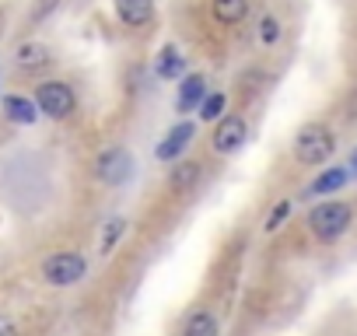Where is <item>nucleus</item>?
Here are the masks:
<instances>
[{
  "instance_id": "3",
  "label": "nucleus",
  "mask_w": 357,
  "mask_h": 336,
  "mask_svg": "<svg viewBox=\"0 0 357 336\" xmlns=\"http://www.w3.org/2000/svg\"><path fill=\"white\" fill-rule=\"evenodd\" d=\"M36 105H39V112H46L50 119H67V116L74 112L77 98H74L70 84H63V81H46V84H39V91H36Z\"/></svg>"
},
{
  "instance_id": "14",
  "label": "nucleus",
  "mask_w": 357,
  "mask_h": 336,
  "mask_svg": "<svg viewBox=\"0 0 357 336\" xmlns=\"http://www.w3.org/2000/svg\"><path fill=\"white\" fill-rule=\"evenodd\" d=\"M211 11H214V18L221 25H238L249 15V0H214Z\"/></svg>"
},
{
  "instance_id": "22",
  "label": "nucleus",
  "mask_w": 357,
  "mask_h": 336,
  "mask_svg": "<svg viewBox=\"0 0 357 336\" xmlns=\"http://www.w3.org/2000/svg\"><path fill=\"white\" fill-rule=\"evenodd\" d=\"M347 168H354V172H357V147H354V154H350V165Z\"/></svg>"
},
{
  "instance_id": "4",
  "label": "nucleus",
  "mask_w": 357,
  "mask_h": 336,
  "mask_svg": "<svg viewBox=\"0 0 357 336\" xmlns=\"http://www.w3.org/2000/svg\"><path fill=\"white\" fill-rule=\"evenodd\" d=\"M84 273H88V263H84V256H77V252H56V256H50V259L43 263V277H46L53 287H70V284H77Z\"/></svg>"
},
{
  "instance_id": "8",
  "label": "nucleus",
  "mask_w": 357,
  "mask_h": 336,
  "mask_svg": "<svg viewBox=\"0 0 357 336\" xmlns=\"http://www.w3.org/2000/svg\"><path fill=\"white\" fill-rule=\"evenodd\" d=\"M197 133V126L193 123H178L161 144H158V158L161 161H172V158H178V154H183V147L190 144V137Z\"/></svg>"
},
{
  "instance_id": "13",
  "label": "nucleus",
  "mask_w": 357,
  "mask_h": 336,
  "mask_svg": "<svg viewBox=\"0 0 357 336\" xmlns=\"http://www.w3.org/2000/svg\"><path fill=\"white\" fill-rule=\"evenodd\" d=\"M4 112H8V119H11V123H36L39 105H36V102H29L25 95H8V98H4Z\"/></svg>"
},
{
  "instance_id": "10",
  "label": "nucleus",
  "mask_w": 357,
  "mask_h": 336,
  "mask_svg": "<svg viewBox=\"0 0 357 336\" xmlns=\"http://www.w3.org/2000/svg\"><path fill=\"white\" fill-rule=\"evenodd\" d=\"M204 98H207V84H204V77H200V74L183 77V84H178V112H193Z\"/></svg>"
},
{
  "instance_id": "15",
  "label": "nucleus",
  "mask_w": 357,
  "mask_h": 336,
  "mask_svg": "<svg viewBox=\"0 0 357 336\" xmlns=\"http://www.w3.org/2000/svg\"><path fill=\"white\" fill-rule=\"evenodd\" d=\"M183 336H218V322H214V315H207V312L190 315V319H186Z\"/></svg>"
},
{
  "instance_id": "20",
  "label": "nucleus",
  "mask_w": 357,
  "mask_h": 336,
  "mask_svg": "<svg viewBox=\"0 0 357 336\" xmlns=\"http://www.w3.org/2000/svg\"><path fill=\"white\" fill-rule=\"evenodd\" d=\"M119 235H123V221H109L105 224V235H102V252H112V245L119 242Z\"/></svg>"
},
{
  "instance_id": "16",
  "label": "nucleus",
  "mask_w": 357,
  "mask_h": 336,
  "mask_svg": "<svg viewBox=\"0 0 357 336\" xmlns=\"http://www.w3.org/2000/svg\"><path fill=\"white\" fill-rule=\"evenodd\" d=\"M183 74V56L175 49H161V60H158V77L168 81V77H178Z\"/></svg>"
},
{
  "instance_id": "1",
  "label": "nucleus",
  "mask_w": 357,
  "mask_h": 336,
  "mask_svg": "<svg viewBox=\"0 0 357 336\" xmlns=\"http://www.w3.org/2000/svg\"><path fill=\"white\" fill-rule=\"evenodd\" d=\"M350 224H354V211H350V204H343V200L319 204V207L308 214V228H312V235H315L319 242H336V238H343V235L350 231Z\"/></svg>"
},
{
  "instance_id": "2",
  "label": "nucleus",
  "mask_w": 357,
  "mask_h": 336,
  "mask_svg": "<svg viewBox=\"0 0 357 336\" xmlns=\"http://www.w3.org/2000/svg\"><path fill=\"white\" fill-rule=\"evenodd\" d=\"M333 147H336L333 130L322 126V123H308V126H301L298 137H294V158H298L301 165H308V168L326 165L329 154H333Z\"/></svg>"
},
{
  "instance_id": "9",
  "label": "nucleus",
  "mask_w": 357,
  "mask_h": 336,
  "mask_svg": "<svg viewBox=\"0 0 357 336\" xmlns=\"http://www.w3.org/2000/svg\"><path fill=\"white\" fill-rule=\"evenodd\" d=\"M197 183H200V165H197V161H178V165L172 168V179H168L172 193L186 197V193L197 190Z\"/></svg>"
},
{
  "instance_id": "12",
  "label": "nucleus",
  "mask_w": 357,
  "mask_h": 336,
  "mask_svg": "<svg viewBox=\"0 0 357 336\" xmlns=\"http://www.w3.org/2000/svg\"><path fill=\"white\" fill-rule=\"evenodd\" d=\"M53 60V53H50V46H43V43H25V46H18V67L22 70H39V67H46Z\"/></svg>"
},
{
  "instance_id": "7",
  "label": "nucleus",
  "mask_w": 357,
  "mask_h": 336,
  "mask_svg": "<svg viewBox=\"0 0 357 336\" xmlns=\"http://www.w3.org/2000/svg\"><path fill=\"white\" fill-rule=\"evenodd\" d=\"M116 15L123 25L140 29L154 18V0H116Z\"/></svg>"
},
{
  "instance_id": "21",
  "label": "nucleus",
  "mask_w": 357,
  "mask_h": 336,
  "mask_svg": "<svg viewBox=\"0 0 357 336\" xmlns=\"http://www.w3.org/2000/svg\"><path fill=\"white\" fill-rule=\"evenodd\" d=\"M0 336H18V326L11 319H4V315H0Z\"/></svg>"
},
{
  "instance_id": "18",
  "label": "nucleus",
  "mask_w": 357,
  "mask_h": 336,
  "mask_svg": "<svg viewBox=\"0 0 357 336\" xmlns=\"http://www.w3.org/2000/svg\"><path fill=\"white\" fill-rule=\"evenodd\" d=\"M287 214H291V200H280V204L270 211V217H266V231H277V228L287 221Z\"/></svg>"
},
{
  "instance_id": "6",
  "label": "nucleus",
  "mask_w": 357,
  "mask_h": 336,
  "mask_svg": "<svg viewBox=\"0 0 357 336\" xmlns=\"http://www.w3.org/2000/svg\"><path fill=\"white\" fill-rule=\"evenodd\" d=\"M245 119H238V116H225L221 123H218V130H214V151L218 154H231V151H238L242 144H245Z\"/></svg>"
},
{
  "instance_id": "5",
  "label": "nucleus",
  "mask_w": 357,
  "mask_h": 336,
  "mask_svg": "<svg viewBox=\"0 0 357 336\" xmlns=\"http://www.w3.org/2000/svg\"><path fill=\"white\" fill-rule=\"evenodd\" d=\"M130 172H133V158H130L123 147H112V151H105V154L98 158V179L109 183V186L126 183Z\"/></svg>"
},
{
  "instance_id": "17",
  "label": "nucleus",
  "mask_w": 357,
  "mask_h": 336,
  "mask_svg": "<svg viewBox=\"0 0 357 336\" xmlns=\"http://www.w3.org/2000/svg\"><path fill=\"white\" fill-rule=\"evenodd\" d=\"M221 112H225V95L218 91V95H207L204 102H200V116L204 119H221Z\"/></svg>"
},
{
  "instance_id": "19",
  "label": "nucleus",
  "mask_w": 357,
  "mask_h": 336,
  "mask_svg": "<svg viewBox=\"0 0 357 336\" xmlns=\"http://www.w3.org/2000/svg\"><path fill=\"white\" fill-rule=\"evenodd\" d=\"M259 39H263L266 46H273V43L280 39V22H277V18H263V22H259Z\"/></svg>"
},
{
  "instance_id": "11",
  "label": "nucleus",
  "mask_w": 357,
  "mask_h": 336,
  "mask_svg": "<svg viewBox=\"0 0 357 336\" xmlns=\"http://www.w3.org/2000/svg\"><path fill=\"white\" fill-rule=\"evenodd\" d=\"M347 179H350V172L347 168H326V172L308 186V193L312 197H329V193H340L343 186H347Z\"/></svg>"
}]
</instances>
